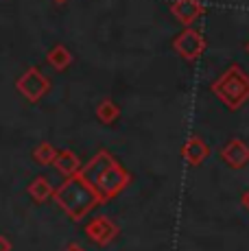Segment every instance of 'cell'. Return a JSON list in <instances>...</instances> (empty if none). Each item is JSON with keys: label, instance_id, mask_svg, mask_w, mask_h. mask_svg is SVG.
Instances as JSON below:
<instances>
[{"label": "cell", "instance_id": "6", "mask_svg": "<svg viewBox=\"0 0 249 251\" xmlns=\"http://www.w3.org/2000/svg\"><path fill=\"white\" fill-rule=\"evenodd\" d=\"M118 234H121L118 225L114 223L112 219H107V216H94V219H90L88 225H85V236L97 245L114 243V240L118 238Z\"/></svg>", "mask_w": 249, "mask_h": 251}, {"label": "cell", "instance_id": "14", "mask_svg": "<svg viewBox=\"0 0 249 251\" xmlns=\"http://www.w3.org/2000/svg\"><path fill=\"white\" fill-rule=\"evenodd\" d=\"M55 155H57V149L50 142H42L33 149V160L42 164V166H49V164L55 162Z\"/></svg>", "mask_w": 249, "mask_h": 251}, {"label": "cell", "instance_id": "17", "mask_svg": "<svg viewBox=\"0 0 249 251\" xmlns=\"http://www.w3.org/2000/svg\"><path fill=\"white\" fill-rule=\"evenodd\" d=\"M64 251H83V249H81L79 245H68V247H66Z\"/></svg>", "mask_w": 249, "mask_h": 251}, {"label": "cell", "instance_id": "5", "mask_svg": "<svg viewBox=\"0 0 249 251\" xmlns=\"http://www.w3.org/2000/svg\"><path fill=\"white\" fill-rule=\"evenodd\" d=\"M173 50L186 61H197L205 50V37L203 33L193 26H186L184 31L173 40Z\"/></svg>", "mask_w": 249, "mask_h": 251}, {"label": "cell", "instance_id": "19", "mask_svg": "<svg viewBox=\"0 0 249 251\" xmlns=\"http://www.w3.org/2000/svg\"><path fill=\"white\" fill-rule=\"evenodd\" d=\"M245 48H247V52H249V42H247V44H245Z\"/></svg>", "mask_w": 249, "mask_h": 251}, {"label": "cell", "instance_id": "13", "mask_svg": "<svg viewBox=\"0 0 249 251\" xmlns=\"http://www.w3.org/2000/svg\"><path fill=\"white\" fill-rule=\"evenodd\" d=\"M118 116H121V107H118L112 99H105L97 105V118L100 120V123L114 125L118 120Z\"/></svg>", "mask_w": 249, "mask_h": 251}, {"label": "cell", "instance_id": "8", "mask_svg": "<svg viewBox=\"0 0 249 251\" xmlns=\"http://www.w3.org/2000/svg\"><path fill=\"white\" fill-rule=\"evenodd\" d=\"M221 157H223V162L227 164L229 168L241 171V168H245L249 164V147L243 142L241 138H234L223 147Z\"/></svg>", "mask_w": 249, "mask_h": 251}, {"label": "cell", "instance_id": "3", "mask_svg": "<svg viewBox=\"0 0 249 251\" xmlns=\"http://www.w3.org/2000/svg\"><path fill=\"white\" fill-rule=\"evenodd\" d=\"M210 90L229 112H236L249 100V75L238 64H234L212 81Z\"/></svg>", "mask_w": 249, "mask_h": 251}, {"label": "cell", "instance_id": "7", "mask_svg": "<svg viewBox=\"0 0 249 251\" xmlns=\"http://www.w3.org/2000/svg\"><path fill=\"white\" fill-rule=\"evenodd\" d=\"M203 11H205V4L201 0H173L171 2V13L184 26H193L203 16Z\"/></svg>", "mask_w": 249, "mask_h": 251}, {"label": "cell", "instance_id": "10", "mask_svg": "<svg viewBox=\"0 0 249 251\" xmlns=\"http://www.w3.org/2000/svg\"><path fill=\"white\" fill-rule=\"evenodd\" d=\"M52 166H55L64 177H73V175H76V173L81 171L79 155L73 153V151H68V149H64V151H57Z\"/></svg>", "mask_w": 249, "mask_h": 251}, {"label": "cell", "instance_id": "9", "mask_svg": "<svg viewBox=\"0 0 249 251\" xmlns=\"http://www.w3.org/2000/svg\"><path fill=\"white\" fill-rule=\"evenodd\" d=\"M181 155H184V160L188 162L190 166H201V164L208 160L210 149L199 136H190L184 142V147H181Z\"/></svg>", "mask_w": 249, "mask_h": 251}, {"label": "cell", "instance_id": "12", "mask_svg": "<svg viewBox=\"0 0 249 251\" xmlns=\"http://www.w3.org/2000/svg\"><path fill=\"white\" fill-rule=\"evenodd\" d=\"M28 197H31L35 203H44V201H49L52 197V192H55V186L46 179V177H35L31 183H28Z\"/></svg>", "mask_w": 249, "mask_h": 251}, {"label": "cell", "instance_id": "2", "mask_svg": "<svg viewBox=\"0 0 249 251\" xmlns=\"http://www.w3.org/2000/svg\"><path fill=\"white\" fill-rule=\"evenodd\" d=\"M52 199L73 221H83L99 203H103L100 197L94 192V188L79 173L73 177H66V181L55 188Z\"/></svg>", "mask_w": 249, "mask_h": 251}, {"label": "cell", "instance_id": "16", "mask_svg": "<svg viewBox=\"0 0 249 251\" xmlns=\"http://www.w3.org/2000/svg\"><path fill=\"white\" fill-rule=\"evenodd\" d=\"M241 203H243V207L249 212V188L245 190V195H243V199H241Z\"/></svg>", "mask_w": 249, "mask_h": 251}, {"label": "cell", "instance_id": "4", "mask_svg": "<svg viewBox=\"0 0 249 251\" xmlns=\"http://www.w3.org/2000/svg\"><path fill=\"white\" fill-rule=\"evenodd\" d=\"M16 90L28 100V103H40L50 92V81L40 68H28L20 79L16 81Z\"/></svg>", "mask_w": 249, "mask_h": 251}, {"label": "cell", "instance_id": "1", "mask_svg": "<svg viewBox=\"0 0 249 251\" xmlns=\"http://www.w3.org/2000/svg\"><path fill=\"white\" fill-rule=\"evenodd\" d=\"M79 175L94 188L100 201H109L118 197L131 183V173L121 166L114 160L112 153L105 151V149H100L85 166H81Z\"/></svg>", "mask_w": 249, "mask_h": 251}, {"label": "cell", "instance_id": "18", "mask_svg": "<svg viewBox=\"0 0 249 251\" xmlns=\"http://www.w3.org/2000/svg\"><path fill=\"white\" fill-rule=\"evenodd\" d=\"M52 2H59V4H64V2H68V0H52Z\"/></svg>", "mask_w": 249, "mask_h": 251}, {"label": "cell", "instance_id": "11", "mask_svg": "<svg viewBox=\"0 0 249 251\" xmlns=\"http://www.w3.org/2000/svg\"><path fill=\"white\" fill-rule=\"evenodd\" d=\"M46 61H49V66L55 68L57 72H64L73 66V52H70L64 44H55L49 52H46Z\"/></svg>", "mask_w": 249, "mask_h": 251}, {"label": "cell", "instance_id": "15", "mask_svg": "<svg viewBox=\"0 0 249 251\" xmlns=\"http://www.w3.org/2000/svg\"><path fill=\"white\" fill-rule=\"evenodd\" d=\"M0 251H13L11 240H9L7 236H2V234H0Z\"/></svg>", "mask_w": 249, "mask_h": 251}]
</instances>
